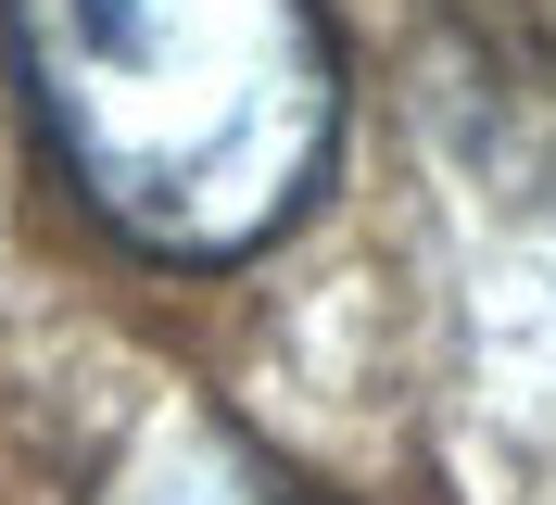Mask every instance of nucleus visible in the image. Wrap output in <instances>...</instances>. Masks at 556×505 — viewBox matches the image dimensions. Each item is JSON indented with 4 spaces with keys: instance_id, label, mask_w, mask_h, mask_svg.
Segmentation results:
<instances>
[{
    "instance_id": "nucleus-1",
    "label": "nucleus",
    "mask_w": 556,
    "mask_h": 505,
    "mask_svg": "<svg viewBox=\"0 0 556 505\" xmlns=\"http://www.w3.org/2000/svg\"><path fill=\"white\" fill-rule=\"evenodd\" d=\"M51 165L114 240L241 266L342 152V51L316 0H0Z\"/></svg>"
},
{
    "instance_id": "nucleus-2",
    "label": "nucleus",
    "mask_w": 556,
    "mask_h": 505,
    "mask_svg": "<svg viewBox=\"0 0 556 505\" xmlns=\"http://www.w3.org/2000/svg\"><path fill=\"white\" fill-rule=\"evenodd\" d=\"M443 114L493 177H556V0H443Z\"/></svg>"
}]
</instances>
